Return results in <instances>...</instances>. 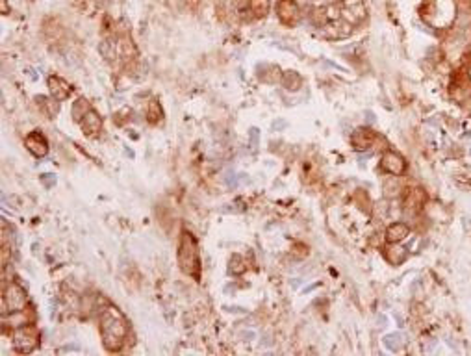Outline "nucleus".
<instances>
[{"mask_svg":"<svg viewBox=\"0 0 471 356\" xmlns=\"http://www.w3.org/2000/svg\"><path fill=\"white\" fill-rule=\"evenodd\" d=\"M128 334V321L122 316L119 308L108 304L106 310L100 316V338L102 345L106 347V351L117 352L121 351L122 343L127 340Z\"/></svg>","mask_w":471,"mask_h":356,"instance_id":"obj_1","label":"nucleus"},{"mask_svg":"<svg viewBox=\"0 0 471 356\" xmlns=\"http://www.w3.org/2000/svg\"><path fill=\"white\" fill-rule=\"evenodd\" d=\"M178 265L182 269V273L188 277H193L195 280H199L200 277V254L197 241H195L193 234L184 230L180 236L178 243Z\"/></svg>","mask_w":471,"mask_h":356,"instance_id":"obj_2","label":"nucleus"},{"mask_svg":"<svg viewBox=\"0 0 471 356\" xmlns=\"http://www.w3.org/2000/svg\"><path fill=\"white\" fill-rule=\"evenodd\" d=\"M39 340H41V332L32 323L13 328V332H11V345H13V351L19 352V354L34 352L39 345Z\"/></svg>","mask_w":471,"mask_h":356,"instance_id":"obj_3","label":"nucleus"},{"mask_svg":"<svg viewBox=\"0 0 471 356\" xmlns=\"http://www.w3.org/2000/svg\"><path fill=\"white\" fill-rule=\"evenodd\" d=\"M25 308H28V293H26V289L19 282L4 284V291H2V316L21 312Z\"/></svg>","mask_w":471,"mask_h":356,"instance_id":"obj_4","label":"nucleus"},{"mask_svg":"<svg viewBox=\"0 0 471 356\" xmlns=\"http://www.w3.org/2000/svg\"><path fill=\"white\" fill-rule=\"evenodd\" d=\"M380 167L392 176H401L406 171V161L401 154L394 151H386L380 158Z\"/></svg>","mask_w":471,"mask_h":356,"instance_id":"obj_5","label":"nucleus"},{"mask_svg":"<svg viewBox=\"0 0 471 356\" xmlns=\"http://www.w3.org/2000/svg\"><path fill=\"white\" fill-rule=\"evenodd\" d=\"M47 86H49L50 97H52L54 100H58V102L67 100V98L71 97V93H73V86L69 82H65L62 76H56V74H54V76H49Z\"/></svg>","mask_w":471,"mask_h":356,"instance_id":"obj_6","label":"nucleus"},{"mask_svg":"<svg viewBox=\"0 0 471 356\" xmlns=\"http://www.w3.org/2000/svg\"><path fill=\"white\" fill-rule=\"evenodd\" d=\"M25 145H26V149H28L30 154L35 158H43L49 154V141H47V137H45L43 134H39V132L28 134V137L25 139Z\"/></svg>","mask_w":471,"mask_h":356,"instance_id":"obj_7","label":"nucleus"},{"mask_svg":"<svg viewBox=\"0 0 471 356\" xmlns=\"http://www.w3.org/2000/svg\"><path fill=\"white\" fill-rule=\"evenodd\" d=\"M80 128H82V132L89 137L98 136L100 130H102V117L91 108V110L84 115L82 121H80Z\"/></svg>","mask_w":471,"mask_h":356,"instance_id":"obj_8","label":"nucleus"},{"mask_svg":"<svg viewBox=\"0 0 471 356\" xmlns=\"http://www.w3.org/2000/svg\"><path fill=\"white\" fill-rule=\"evenodd\" d=\"M34 319L32 313H28V310H21V312H13V313H8V316H2V323H4V328L11 327V328H17V327H23V325H30V321Z\"/></svg>","mask_w":471,"mask_h":356,"instance_id":"obj_9","label":"nucleus"},{"mask_svg":"<svg viewBox=\"0 0 471 356\" xmlns=\"http://www.w3.org/2000/svg\"><path fill=\"white\" fill-rule=\"evenodd\" d=\"M297 15H299V8L293 0H282L278 4V17L284 25H293L297 20Z\"/></svg>","mask_w":471,"mask_h":356,"instance_id":"obj_10","label":"nucleus"},{"mask_svg":"<svg viewBox=\"0 0 471 356\" xmlns=\"http://www.w3.org/2000/svg\"><path fill=\"white\" fill-rule=\"evenodd\" d=\"M375 139V134L371 132L370 128H358V130H355V134H353V146H355L356 151H367L371 146V143H373Z\"/></svg>","mask_w":471,"mask_h":356,"instance_id":"obj_11","label":"nucleus"},{"mask_svg":"<svg viewBox=\"0 0 471 356\" xmlns=\"http://www.w3.org/2000/svg\"><path fill=\"white\" fill-rule=\"evenodd\" d=\"M410 234V226L404 223H392L386 230V241L388 243H399L408 238Z\"/></svg>","mask_w":471,"mask_h":356,"instance_id":"obj_12","label":"nucleus"},{"mask_svg":"<svg viewBox=\"0 0 471 356\" xmlns=\"http://www.w3.org/2000/svg\"><path fill=\"white\" fill-rule=\"evenodd\" d=\"M35 102H37L39 112L43 113L47 119H50V121L58 115V112H59L58 100H54V98H47V97H35Z\"/></svg>","mask_w":471,"mask_h":356,"instance_id":"obj_13","label":"nucleus"},{"mask_svg":"<svg viewBox=\"0 0 471 356\" xmlns=\"http://www.w3.org/2000/svg\"><path fill=\"white\" fill-rule=\"evenodd\" d=\"M425 200H427L425 191L423 190H412V191H408L406 193L404 208H408V210H418V208H421V206L425 204Z\"/></svg>","mask_w":471,"mask_h":356,"instance_id":"obj_14","label":"nucleus"},{"mask_svg":"<svg viewBox=\"0 0 471 356\" xmlns=\"http://www.w3.org/2000/svg\"><path fill=\"white\" fill-rule=\"evenodd\" d=\"M388 245L390 247L384 249V256H386V260H388L390 264L399 265L401 262H404V258H406V250H404L403 247H399L397 243H388Z\"/></svg>","mask_w":471,"mask_h":356,"instance_id":"obj_15","label":"nucleus"},{"mask_svg":"<svg viewBox=\"0 0 471 356\" xmlns=\"http://www.w3.org/2000/svg\"><path fill=\"white\" fill-rule=\"evenodd\" d=\"M161 119H163L161 104L154 98V100H151V104L147 106V121L151 122V124H156V122H160Z\"/></svg>","mask_w":471,"mask_h":356,"instance_id":"obj_16","label":"nucleus"},{"mask_svg":"<svg viewBox=\"0 0 471 356\" xmlns=\"http://www.w3.org/2000/svg\"><path fill=\"white\" fill-rule=\"evenodd\" d=\"M91 110V106H89V102L86 100V98H78L76 102L73 104V110H71V115H73V121L80 122L84 119V115Z\"/></svg>","mask_w":471,"mask_h":356,"instance_id":"obj_17","label":"nucleus"},{"mask_svg":"<svg viewBox=\"0 0 471 356\" xmlns=\"http://www.w3.org/2000/svg\"><path fill=\"white\" fill-rule=\"evenodd\" d=\"M301 83H302V78L297 73H293V71H290V73H286L282 76V86H284L288 91H297V89L301 88Z\"/></svg>","mask_w":471,"mask_h":356,"instance_id":"obj_18","label":"nucleus"},{"mask_svg":"<svg viewBox=\"0 0 471 356\" xmlns=\"http://www.w3.org/2000/svg\"><path fill=\"white\" fill-rule=\"evenodd\" d=\"M403 343H404V336L403 334H399V332L388 334V336L384 338V345L388 347L390 351H399V349L403 347Z\"/></svg>","mask_w":471,"mask_h":356,"instance_id":"obj_19","label":"nucleus"},{"mask_svg":"<svg viewBox=\"0 0 471 356\" xmlns=\"http://www.w3.org/2000/svg\"><path fill=\"white\" fill-rule=\"evenodd\" d=\"M249 8H251V11H253L256 17H263L269 10V2L268 0H251V2H249Z\"/></svg>","mask_w":471,"mask_h":356,"instance_id":"obj_20","label":"nucleus"},{"mask_svg":"<svg viewBox=\"0 0 471 356\" xmlns=\"http://www.w3.org/2000/svg\"><path fill=\"white\" fill-rule=\"evenodd\" d=\"M41 182L45 184V187H52L56 184V176L54 175H43L41 176Z\"/></svg>","mask_w":471,"mask_h":356,"instance_id":"obj_21","label":"nucleus"},{"mask_svg":"<svg viewBox=\"0 0 471 356\" xmlns=\"http://www.w3.org/2000/svg\"><path fill=\"white\" fill-rule=\"evenodd\" d=\"M0 4H2V13L6 15L8 11H10V8H8V2H6V0H0Z\"/></svg>","mask_w":471,"mask_h":356,"instance_id":"obj_22","label":"nucleus"},{"mask_svg":"<svg viewBox=\"0 0 471 356\" xmlns=\"http://www.w3.org/2000/svg\"><path fill=\"white\" fill-rule=\"evenodd\" d=\"M469 154H471V151H469Z\"/></svg>","mask_w":471,"mask_h":356,"instance_id":"obj_23","label":"nucleus"}]
</instances>
